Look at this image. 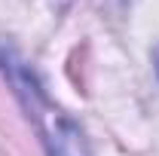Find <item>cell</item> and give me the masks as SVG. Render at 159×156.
I'll list each match as a JSON object with an SVG mask.
<instances>
[{
	"mask_svg": "<svg viewBox=\"0 0 159 156\" xmlns=\"http://www.w3.org/2000/svg\"><path fill=\"white\" fill-rule=\"evenodd\" d=\"M12 83L19 86V95L28 101V110L43 126V135H46V144H49V156H92L89 147H86V138L80 132V126L70 122L61 110H52L46 104L40 86L34 83V77L25 67L12 71Z\"/></svg>",
	"mask_w": 159,
	"mask_h": 156,
	"instance_id": "1",
	"label": "cell"
}]
</instances>
